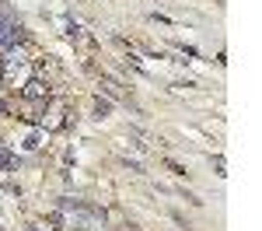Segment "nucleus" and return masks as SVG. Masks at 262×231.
Here are the masks:
<instances>
[{
	"label": "nucleus",
	"mask_w": 262,
	"mask_h": 231,
	"mask_svg": "<svg viewBox=\"0 0 262 231\" xmlns=\"http://www.w3.org/2000/svg\"><path fill=\"white\" fill-rule=\"evenodd\" d=\"M18 165H21V158H18V154H11V151L4 147V151H0V172H14Z\"/></svg>",
	"instance_id": "f257e3e1"
},
{
	"label": "nucleus",
	"mask_w": 262,
	"mask_h": 231,
	"mask_svg": "<svg viewBox=\"0 0 262 231\" xmlns=\"http://www.w3.org/2000/svg\"><path fill=\"white\" fill-rule=\"evenodd\" d=\"M105 116H112V102L108 98H95V119H105Z\"/></svg>",
	"instance_id": "f03ea898"
},
{
	"label": "nucleus",
	"mask_w": 262,
	"mask_h": 231,
	"mask_svg": "<svg viewBox=\"0 0 262 231\" xmlns=\"http://www.w3.org/2000/svg\"><path fill=\"white\" fill-rule=\"evenodd\" d=\"M46 95V84L35 77V81H28V88H25V98H42Z\"/></svg>",
	"instance_id": "7ed1b4c3"
},
{
	"label": "nucleus",
	"mask_w": 262,
	"mask_h": 231,
	"mask_svg": "<svg viewBox=\"0 0 262 231\" xmlns=\"http://www.w3.org/2000/svg\"><path fill=\"white\" fill-rule=\"evenodd\" d=\"M0 116H11V105L7 102H0Z\"/></svg>",
	"instance_id": "20e7f679"
},
{
	"label": "nucleus",
	"mask_w": 262,
	"mask_h": 231,
	"mask_svg": "<svg viewBox=\"0 0 262 231\" xmlns=\"http://www.w3.org/2000/svg\"><path fill=\"white\" fill-rule=\"evenodd\" d=\"M28 231H46V228H28Z\"/></svg>",
	"instance_id": "39448f33"
},
{
	"label": "nucleus",
	"mask_w": 262,
	"mask_h": 231,
	"mask_svg": "<svg viewBox=\"0 0 262 231\" xmlns=\"http://www.w3.org/2000/svg\"><path fill=\"white\" fill-rule=\"evenodd\" d=\"M0 151H4V140H0Z\"/></svg>",
	"instance_id": "423d86ee"
}]
</instances>
